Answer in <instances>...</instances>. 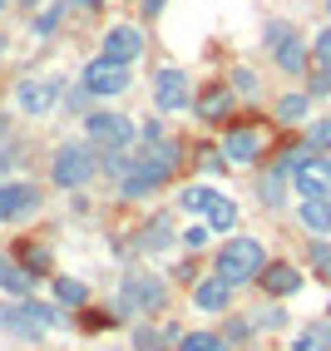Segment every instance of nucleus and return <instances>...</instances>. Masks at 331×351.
<instances>
[{
  "instance_id": "f257e3e1",
  "label": "nucleus",
  "mask_w": 331,
  "mask_h": 351,
  "mask_svg": "<svg viewBox=\"0 0 331 351\" xmlns=\"http://www.w3.org/2000/svg\"><path fill=\"white\" fill-rule=\"evenodd\" d=\"M173 169H178V144H149V149H138L134 154V163L124 169V178H119V193L124 198H144V193H154V189H163V183L173 178Z\"/></svg>"
},
{
  "instance_id": "f03ea898",
  "label": "nucleus",
  "mask_w": 331,
  "mask_h": 351,
  "mask_svg": "<svg viewBox=\"0 0 331 351\" xmlns=\"http://www.w3.org/2000/svg\"><path fill=\"white\" fill-rule=\"evenodd\" d=\"M262 272H267V247L257 243V238H228L218 247V277H228L232 287L257 282Z\"/></svg>"
},
{
  "instance_id": "7ed1b4c3",
  "label": "nucleus",
  "mask_w": 331,
  "mask_h": 351,
  "mask_svg": "<svg viewBox=\"0 0 331 351\" xmlns=\"http://www.w3.org/2000/svg\"><path fill=\"white\" fill-rule=\"evenodd\" d=\"M0 326H5L10 337L20 341H40L50 326H60V307H50V302H10V307H0Z\"/></svg>"
},
{
  "instance_id": "20e7f679",
  "label": "nucleus",
  "mask_w": 331,
  "mask_h": 351,
  "mask_svg": "<svg viewBox=\"0 0 331 351\" xmlns=\"http://www.w3.org/2000/svg\"><path fill=\"white\" fill-rule=\"evenodd\" d=\"M94 173H99V154H94V144H60L55 158H50L55 189H84V183H94Z\"/></svg>"
},
{
  "instance_id": "39448f33",
  "label": "nucleus",
  "mask_w": 331,
  "mask_h": 351,
  "mask_svg": "<svg viewBox=\"0 0 331 351\" xmlns=\"http://www.w3.org/2000/svg\"><path fill=\"white\" fill-rule=\"evenodd\" d=\"M84 138L94 149H104V154H124L129 144H138V129H134L129 114L94 109V114H84Z\"/></svg>"
},
{
  "instance_id": "423d86ee",
  "label": "nucleus",
  "mask_w": 331,
  "mask_h": 351,
  "mask_svg": "<svg viewBox=\"0 0 331 351\" xmlns=\"http://www.w3.org/2000/svg\"><path fill=\"white\" fill-rule=\"evenodd\" d=\"M163 297H169V287L158 282L154 272H124L119 277V312H158Z\"/></svg>"
},
{
  "instance_id": "0eeeda50",
  "label": "nucleus",
  "mask_w": 331,
  "mask_h": 351,
  "mask_svg": "<svg viewBox=\"0 0 331 351\" xmlns=\"http://www.w3.org/2000/svg\"><path fill=\"white\" fill-rule=\"evenodd\" d=\"M64 95V80L60 75H30V80H20L15 84V104L20 114H30V119H40V114H50Z\"/></svg>"
},
{
  "instance_id": "6e6552de",
  "label": "nucleus",
  "mask_w": 331,
  "mask_h": 351,
  "mask_svg": "<svg viewBox=\"0 0 331 351\" xmlns=\"http://www.w3.org/2000/svg\"><path fill=\"white\" fill-rule=\"evenodd\" d=\"M292 189L302 198H331V154L306 149V158L292 169Z\"/></svg>"
},
{
  "instance_id": "1a4fd4ad",
  "label": "nucleus",
  "mask_w": 331,
  "mask_h": 351,
  "mask_svg": "<svg viewBox=\"0 0 331 351\" xmlns=\"http://www.w3.org/2000/svg\"><path fill=\"white\" fill-rule=\"evenodd\" d=\"M154 104H158V114H183L188 104H193V84H188V75L183 69H158L154 75Z\"/></svg>"
},
{
  "instance_id": "9d476101",
  "label": "nucleus",
  "mask_w": 331,
  "mask_h": 351,
  "mask_svg": "<svg viewBox=\"0 0 331 351\" xmlns=\"http://www.w3.org/2000/svg\"><path fill=\"white\" fill-rule=\"evenodd\" d=\"M267 45H272V55H277V64L287 69V75H302V64L312 60V50L302 45V35H297L292 25H282V20H272V25H267Z\"/></svg>"
},
{
  "instance_id": "9b49d317",
  "label": "nucleus",
  "mask_w": 331,
  "mask_h": 351,
  "mask_svg": "<svg viewBox=\"0 0 331 351\" xmlns=\"http://www.w3.org/2000/svg\"><path fill=\"white\" fill-rule=\"evenodd\" d=\"M134 64H114V60H89L84 64V89L89 95H124V89L134 84V75H129Z\"/></svg>"
},
{
  "instance_id": "f8f14e48",
  "label": "nucleus",
  "mask_w": 331,
  "mask_h": 351,
  "mask_svg": "<svg viewBox=\"0 0 331 351\" xmlns=\"http://www.w3.org/2000/svg\"><path fill=\"white\" fill-rule=\"evenodd\" d=\"M99 55L114 60V64H134L138 55H144V30H138V25H114V30H104Z\"/></svg>"
},
{
  "instance_id": "ddd939ff",
  "label": "nucleus",
  "mask_w": 331,
  "mask_h": 351,
  "mask_svg": "<svg viewBox=\"0 0 331 351\" xmlns=\"http://www.w3.org/2000/svg\"><path fill=\"white\" fill-rule=\"evenodd\" d=\"M40 189L35 183H0V223H15V218H30L40 208Z\"/></svg>"
},
{
  "instance_id": "4468645a",
  "label": "nucleus",
  "mask_w": 331,
  "mask_h": 351,
  "mask_svg": "<svg viewBox=\"0 0 331 351\" xmlns=\"http://www.w3.org/2000/svg\"><path fill=\"white\" fill-rule=\"evenodd\" d=\"M228 302H232V282L218 272H208L203 282L193 287V307L198 312H228Z\"/></svg>"
},
{
  "instance_id": "2eb2a0df",
  "label": "nucleus",
  "mask_w": 331,
  "mask_h": 351,
  "mask_svg": "<svg viewBox=\"0 0 331 351\" xmlns=\"http://www.w3.org/2000/svg\"><path fill=\"white\" fill-rule=\"evenodd\" d=\"M223 154L232 163H257V158H262V134H257V129H232L223 138Z\"/></svg>"
},
{
  "instance_id": "dca6fc26",
  "label": "nucleus",
  "mask_w": 331,
  "mask_h": 351,
  "mask_svg": "<svg viewBox=\"0 0 331 351\" xmlns=\"http://www.w3.org/2000/svg\"><path fill=\"white\" fill-rule=\"evenodd\" d=\"M297 223L312 232V238H331V198H302Z\"/></svg>"
},
{
  "instance_id": "f3484780",
  "label": "nucleus",
  "mask_w": 331,
  "mask_h": 351,
  "mask_svg": "<svg viewBox=\"0 0 331 351\" xmlns=\"http://www.w3.org/2000/svg\"><path fill=\"white\" fill-rule=\"evenodd\" d=\"M272 297H292V292H302V272L292 267V263H267V272L257 277Z\"/></svg>"
},
{
  "instance_id": "a211bd4d",
  "label": "nucleus",
  "mask_w": 331,
  "mask_h": 351,
  "mask_svg": "<svg viewBox=\"0 0 331 351\" xmlns=\"http://www.w3.org/2000/svg\"><path fill=\"white\" fill-rule=\"evenodd\" d=\"M292 351H331V326L326 322H306L292 337Z\"/></svg>"
},
{
  "instance_id": "6ab92c4d",
  "label": "nucleus",
  "mask_w": 331,
  "mask_h": 351,
  "mask_svg": "<svg viewBox=\"0 0 331 351\" xmlns=\"http://www.w3.org/2000/svg\"><path fill=\"white\" fill-rule=\"evenodd\" d=\"M228 104H232L228 89H208V95H203L193 109H198V119H203V124H223V119H228Z\"/></svg>"
},
{
  "instance_id": "aec40b11",
  "label": "nucleus",
  "mask_w": 331,
  "mask_h": 351,
  "mask_svg": "<svg viewBox=\"0 0 331 351\" xmlns=\"http://www.w3.org/2000/svg\"><path fill=\"white\" fill-rule=\"evenodd\" d=\"M0 287H5V292H15V297H25V292H30V272L20 267L10 252H0Z\"/></svg>"
},
{
  "instance_id": "412c9836",
  "label": "nucleus",
  "mask_w": 331,
  "mask_h": 351,
  "mask_svg": "<svg viewBox=\"0 0 331 351\" xmlns=\"http://www.w3.org/2000/svg\"><path fill=\"white\" fill-rule=\"evenodd\" d=\"M203 218H208V228H212V232H228L232 223H238V203H232L228 193H218V198L208 203V213H203Z\"/></svg>"
},
{
  "instance_id": "4be33fe9",
  "label": "nucleus",
  "mask_w": 331,
  "mask_h": 351,
  "mask_svg": "<svg viewBox=\"0 0 331 351\" xmlns=\"http://www.w3.org/2000/svg\"><path fill=\"white\" fill-rule=\"evenodd\" d=\"M169 228H173V218H169V213H158V218H154V223L144 228V238H138V247H149V252L169 247V243H173V232H169Z\"/></svg>"
},
{
  "instance_id": "5701e85b",
  "label": "nucleus",
  "mask_w": 331,
  "mask_h": 351,
  "mask_svg": "<svg viewBox=\"0 0 331 351\" xmlns=\"http://www.w3.org/2000/svg\"><path fill=\"white\" fill-rule=\"evenodd\" d=\"M178 351H232V341L218 332H188V337H178Z\"/></svg>"
},
{
  "instance_id": "b1692460",
  "label": "nucleus",
  "mask_w": 331,
  "mask_h": 351,
  "mask_svg": "<svg viewBox=\"0 0 331 351\" xmlns=\"http://www.w3.org/2000/svg\"><path fill=\"white\" fill-rule=\"evenodd\" d=\"M306 109H312V95H282V99H277V119H282V124H302Z\"/></svg>"
},
{
  "instance_id": "393cba45",
  "label": "nucleus",
  "mask_w": 331,
  "mask_h": 351,
  "mask_svg": "<svg viewBox=\"0 0 331 351\" xmlns=\"http://www.w3.org/2000/svg\"><path fill=\"white\" fill-rule=\"evenodd\" d=\"M55 302H64V307H84V302H89V287L75 282V277H55Z\"/></svg>"
},
{
  "instance_id": "a878e982",
  "label": "nucleus",
  "mask_w": 331,
  "mask_h": 351,
  "mask_svg": "<svg viewBox=\"0 0 331 351\" xmlns=\"http://www.w3.org/2000/svg\"><path fill=\"white\" fill-rule=\"evenodd\" d=\"M218 198L208 189V183H193V189H183V198H178V208H188V213H208V203Z\"/></svg>"
},
{
  "instance_id": "bb28decb",
  "label": "nucleus",
  "mask_w": 331,
  "mask_h": 351,
  "mask_svg": "<svg viewBox=\"0 0 331 351\" xmlns=\"http://www.w3.org/2000/svg\"><path fill=\"white\" fill-rule=\"evenodd\" d=\"M312 64H317V75H331V25L312 40Z\"/></svg>"
},
{
  "instance_id": "cd10ccee",
  "label": "nucleus",
  "mask_w": 331,
  "mask_h": 351,
  "mask_svg": "<svg viewBox=\"0 0 331 351\" xmlns=\"http://www.w3.org/2000/svg\"><path fill=\"white\" fill-rule=\"evenodd\" d=\"M282 178H292L287 169H282V163H277V169L262 178V203H267V208H277V203H282Z\"/></svg>"
},
{
  "instance_id": "c85d7f7f",
  "label": "nucleus",
  "mask_w": 331,
  "mask_h": 351,
  "mask_svg": "<svg viewBox=\"0 0 331 351\" xmlns=\"http://www.w3.org/2000/svg\"><path fill=\"white\" fill-rule=\"evenodd\" d=\"M306 257H312L317 277H326V282H331V247H326V238H312V247H306Z\"/></svg>"
},
{
  "instance_id": "c756f323",
  "label": "nucleus",
  "mask_w": 331,
  "mask_h": 351,
  "mask_svg": "<svg viewBox=\"0 0 331 351\" xmlns=\"http://www.w3.org/2000/svg\"><path fill=\"white\" fill-rule=\"evenodd\" d=\"M306 144H312L317 154H326L331 149V119H317L312 129H306Z\"/></svg>"
},
{
  "instance_id": "7c9ffc66",
  "label": "nucleus",
  "mask_w": 331,
  "mask_h": 351,
  "mask_svg": "<svg viewBox=\"0 0 331 351\" xmlns=\"http://www.w3.org/2000/svg\"><path fill=\"white\" fill-rule=\"evenodd\" d=\"M134 346H138V351H158V346H163V337H158V332H149V326H134Z\"/></svg>"
},
{
  "instance_id": "2f4dec72",
  "label": "nucleus",
  "mask_w": 331,
  "mask_h": 351,
  "mask_svg": "<svg viewBox=\"0 0 331 351\" xmlns=\"http://www.w3.org/2000/svg\"><path fill=\"white\" fill-rule=\"evenodd\" d=\"M232 89H238V95H257V75L252 69H232Z\"/></svg>"
},
{
  "instance_id": "473e14b6",
  "label": "nucleus",
  "mask_w": 331,
  "mask_h": 351,
  "mask_svg": "<svg viewBox=\"0 0 331 351\" xmlns=\"http://www.w3.org/2000/svg\"><path fill=\"white\" fill-rule=\"evenodd\" d=\"M60 15H64V5H55V10H45V15L35 20V35H50V30L60 25Z\"/></svg>"
},
{
  "instance_id": "72a5a7b5",
  "label": "nucleus",
  "mask_w": 331,
  "mask_h": 351,
  "mask_svg": "<svg viewBox=\"0 0 331 351\" xmlns=\"http://www.w3.org/2000/svg\"><path fill=\"white\" fill-rule=\"evenodd\" d=\"M208 232H212L208 223H193V228H183V243H188V247H203V243H208Z\"/></svg>"
},
{
  "instance_id": "f704fd0d",
  "label": "nucleus",
  "mask_w": 331,
  "mask_h": 351,
  "mask_svg": "<svg viewBox=\"0 0 331 351\" xmlns=\"http://www.w3.org/2000/svg\"><path fill=\"white\" fill-rule=\"evenodd\" d=\"M282 322H287V317H282L277 307H262V312H257V326H282Z\"/></svg>"
},
{
  "instance_id": "c9c22d12",
  "label": "nucleus",
  "mask_w": 331,
  "mask_h": 351,
  "mask_svg": "<svg viewBox=\"0 0 331 351\" xmlns=\"http://www.w3.org/2000/svg\"><path fill=\"white\" fill-rule=\"evenodd\" d=\"M247 332H252V322H243V317H238V322H232V326H228V332H223V337H228V341H243Z\"/></svg>"
},
{
  "instance_id": "e433bc0d",
  "label": "nucleus",
  "mask_w": 331,
  "mask_h": 351,
  "mask_svg": "<svg viewBox=\"0 0 331 351\" xmlns=\"http://www.w3.org/2000/svg\"><path fill=\"white\" fill-rule=\"evenodd\" d=\"M306 95H331V75H317V80H312V89H306Z\"/></svg>"
},
{
  "instance_id": "4c0bfd02",
  "label": "nucleus",
  "mask_w": 331,
  "mask_h": 351,
  "mask_svg": "<svg viewBox=\"0 0 331 351\" xmlns=\"http://www.w3.org/2000/svg\"><path fill=\"white\" fill-rule=\"evenodd\" d=\"M79 5H89V10H94V5H104V0H79Z\"/></svg>"
},
{
  "instance_id": "58836bf2",
  "label": "nucleus",
  "mask_w": 331,
  "mask_h": 351,
  "mask_svg": "<svg viewBox=\"0 0 331 351\" xmlns=\"http://www.w3.org/2000/svg\"><path fill=\"white\" fill-rule=\"evenodd\" d=\"M0 50H5V35H0Z\"/></svg>"
},
{
  "instance_id": "ea45409f",
  "label": "nucleus",
  "mask_w": 331,
  "mask_h": 351,
  "mask_svg": "<svg viewBox=\"0 0 331 351\" xmlns=\"http://www.w3.org/2000/svg\"><path fill=\"white\" fill-rule=\"evenodd\" d=\"M0 10H5V0H0Z\"/></svg>"
},
{
  "instance_id": "a19ab883",
  "label": "nucleus",
  "mask_w": 331,
  "mask_h": 351,
  "mask_svg": "<svg viewBox=\"0 0 331 351\" xmlns=\"http://www.w3.org/2000/svg\"><path fill=\"white\" fill-rule=\"evenodd\" d=\"M25 5H35V0H25Z\"/></svg>"
},
{
  "instance_id": "79ce46f5",
  "label": "nucleus",
  "mask_w": 331,
  "mask_h": 351,
  "mask_svg": "<svg viewBox=\"0 0 331 351\" xmlns=\"http://www.w3.org/2000/svg\"><path fill=\"white\" fill-rule=\"evenodd\" d=\"M326 10H331V0H326Z\"/></svg>"
}]
</instances>
